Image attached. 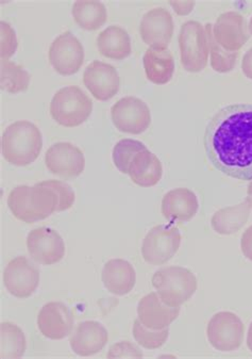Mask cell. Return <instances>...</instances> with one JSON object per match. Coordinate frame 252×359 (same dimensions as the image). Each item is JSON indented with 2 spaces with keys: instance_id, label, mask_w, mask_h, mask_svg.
I'll list each match as a JSON object with an SVG mask.
<instances>
[{
  "instance_id": "1",
  "label": "cell",
  "mask_w": 252,
  "mask_h": 359,
  "mask_svg": "<svg viewBox=\"0 0 252 359\" xmlns=\"http://www.w3.org/2000/svg\"><path fill=\"white\" fill-rule=\"evenodd\" d=\"M206 157L219 172L239 180H252V104L223 107L206 125Z\"/></svg>"
},
{
  "instance_id": "2",
  "label": "cell",
  "mask_w": 252,
  "mask_h": 359,
  "mask_svg": "<svg viewBox=\"0 0 252 359\" xmlns=\"http://www.w3.org/2000/svg\"><path fill=\"white\" fill-rule=\"evenodd\" d=\"M76 196L73 189L61 180H44L34 186L15 187L8 196L12 215L27 224L38 222L52 213L69 210Z\"/></svg>"
},
{
  "instance_id": "3",
  "label": "cell",
  "mask_w": 252,
  "mask_h": 359,
  "mask_svg": "<svg viewBox=\"0 0 252 359\" xmlns=\"http://www.w3.org/2000/svg\"><path fill=\"white\" fill-rule=\"evenodd\" d=\"M42 149V133L29 121L12 123L1 137L4 158L16 167H27L34 163Z\"/></svg>"
},
{
  "instance_id": "4",
  "label": "cell",
  "mask_w": 252,
  "mask_h": 359,
  "mask_svg": "<svg viewBox=\"0 0 252 359\" xmlns=\"http://www.w3.org/2000/svg\"><path fill=\"white\" fill-rule=\"evenodd\" d=\"M160 299L171 307H180L197 291L198 282L194 273L183 266L160 269L151 278Z\"/></svg>"
},
{
  "instance_id": "5",
  "label": "cell",
  "mask_w": 252,
  "mask_h": 359,
  "mask_svg": "<svg viewBox=\"0 0 252 359\" xmlns=\"http://www.w3.org/2000/svg\"><path fill=\"white\" fill-rule=\"evenodd\" d=\"M93 111V102L77 86H69L57 91L49 107L51 118L67 128L87 122Z\"/></svg>"
},
{
  "instance_id": "6",
  "label": "cell",
  "mask_w": 252,
  "mask_h": 359,
  "mask_svg": "<svg viewBox=\"0 0 252 359\" xmlns=\"http://www.w3.org/2000/svg\"><path fill=\"white\" fill-rule=\"evenodd\" d=\"M180 58L186 71L198 73L208 65L209 48L206 28L197 20H188L179 32Z\"/></svg>"
},
{
  "instance_id": "7",
  "label": "cell",
  "mask_w": 252,
  "mask_h": 359,
  "mask_svg": "<svg viewBox=\"0 0 252 359\" xmlns=\"http://www.w3.org/2000/svg\"><path fill=\"white\" fill-rule=\"evenodd\" d=\"M181 240V233L173 223L153 227L143 240V259L151 266L167 264L179 251Z\"/></svg>"
},
{
  "instance_id": "8",
  "label": "cell",
  "mask_w": 252,
  "mask_h": 359,
  "mask_svg": "<svg viewBox=\"0 0 252 359\" xmlns=\"http://www.w3.org/2000/svg\"><path fill=\"white\" fill-rule=\"evenodd\" d=\"M245 336V325L239 316L231 311H220L213 316L206 326V337L215 350L232 352L241 348Z\"/></svg>"
},
{
  "instance_id": "9",
  "label": "cell",
  "mask_w": 252,
  "mask_h": 359,
  "mask_svg": "<svg viewBox=\"0 0 252 359\" xmlns=\"http://www.w3.org/2000/svg\"><path fill=\"white\" fill-rule=\"evenodd\" d=\"M111 120L116 129L122 133L141 135L150 126V109L141 98L127 96L112 106Z\"/></svg>"
},
{
  "instance_id": "10",
  "label": "cell",
  "mask_w": 252,
  "mask_h": 359,
  "mask_svg": "<svg viewBox=\"0 0 252 359\" xmlns=\"http://www.w3.org/2000/svg\"><path fill=\"white\" fill-rule=\"evenodd\" d=\"M48 59L57 73L74 75L84 62L83 45L71 32H63L51 43Z\"/></svg>"
},
{
  "instance_id": "11",
  "label": "cell",
  "mask_w": 252,
  "mask_h": 359,
  "mask_svg": "<svg viewBox=\"0 0 252 359\" xmlns=\"http://www.w3.org/2000/svg\"><path fill=\"white\" fill-rule=\"evenodd\" d=\"M27 250L30 257L42 266L58 264L65 256L64 240L58 231L49 227H38L28 233Z\"/></svg>"
},
{
  "instance_id": "12",
  "label": "cell",
  "mask_w": 252,
  "mask_h": 359,
  "mask_svg": "<svg viewBox=\"0 0 252 359\" xmlns=\"http://www.w3.org/2000/svg\"><path fill=\"white\" fill-rule=\"evenodd\" d=\"M45 164L49 172L63 180H74L83 173L85 158L81 149L69 142L51 145L45 154Z\"/></svg>"
},
{
  "instance_id": "13",
  "label": "cell",
  "mask_w": 252,
  "mask_h": 359,
  "mask_svg": "<svg viewBox=\"0 0 252 359\" xmlns=\"http://www.w3.org/2000/svg\"><path fill=\"white\" fill-rule=\"evenodd\" d=\"M6 289L18 299L31 297L40 285V271L24 256L14 258L6 266L4 272Z\"/></svg>"
},
{
  "instance_id": "14",
  "label": "cell",
  "mask_w": 252,
  "mask_h": 359,
  "mask_svg": "<svg viewBox=\"0 0 252 359\" xmlns=\"http://www.w3.org/2000/svg\"><path fill=\"white\" fill-rule=\"evenodd\" d=\"M175 30L173 16L165 8H155L144 14L139 24L143 42L150 48L167 49Z\"/></svg>"
},
{
  "instance_id": "15",
  "label": "cell",
  "mask_w": 252,
  "mask_h": 359,
  "mask_svg": "<svg viewBox=\"0 0 252 359\" xmlns=\"http://www.w3.org/2000/svg\"><path fill=\"white\" fill-rule=\"evenodd\" d=\"M213 36L225 50L237 53L250 38L247 20L239 12L221 13L213 25Z\"/></svg>"
},
{
  "instance_id": "16",
  "label": "cell",
  "mask_w": 252,
  "mask_h": 359,
  "mask_svg": "<svg viewBox=\"0 0 252 359\" xmlns=\"http://www.w3.org/2000/svg\"><path fill=\"white\" fill-rule=\"evenodd\" d=\"M83 83L96 100L106 102L120 91V78L113 65L95 60L84 69Z\"/></svg>"
},
{
  "instance_id": "17",
  "label": "cell",
  "mask_w": 252,
  "mask_h": 359,
  "mask_svg": "<svg viewBox=\"0 0 252 359\" xmlns=\"http://www.w3.org/2000/svg\"><path fill=\"white\" fill-rule=\"evenodd\" d=\"M38 327L41 334L48 339H64L73 333V315L65 304L49 302L38 313Z\"/></svg>"
},
{
  "instance_id": "18",
  "label": "cell",
  "mask_w": 252,
  "mask_h": 359,
  "mask_svg": "<svg viewBox=\"0 0 252 359\" xmlns=\"http://www.w3.org/2000/svg\"><path fill=\"white\" fill-rule=\"evenodd\" d=\"M106 328L97 321L80 322L69 336V346L78 356L89 357L104 350L108 344Z\"/></svg>"
},
{
  "instance_id": "19",
  "label": "cell",
  "mask_w": 252,
  "mask_h": 359,
  "mask_svg": "<svg viewBox=\"0 0 252 359\" xmlns=\"http://www.w3.org/2000/svg\"><path fill=\"white\" fill-rule=\"evenodd\" d=\"M180 315V307L166 305L157 292L148 293L139 299L137 305V319L150 330L168 328Z\"/></svg>"
},
{
  "instance_id": "20",
  "label": "cell",
  "mask_w": 252,
  "mask_h": 359,
  "mask_svg": "<svg viewBox=\"0 0 252 359\" xmlns=\"http://www.w3.org/2000/svg\"><path fill=\"white\" fill-rule=\"evenodd\" d=\"M200 209L197 196L190 189L177 188L163 196L161 212L171 223L188 222Z\"/></svg>"
},
{
  "instance_id": "21",
  "label": "cell",
  "mask_w": 252,
  "mask_h": 359,
  "mask_svg": "<svg viewBox=\"0 0 252 359\" xmlns=\"http://www.w3.org/2000/svg\"><path fill=\"white\" fill-rule=\"evenodd\" d=\"M102 280L104 288L114 295L124 297L134 288L136 273L130 262L125 259H111L102 269Z\"/></svg>"
},
{
  "instance_id": "22",
  "label": "cell",
  "mask_w": 252,
  "mask_h": 359,
  "mask_svg": "<svg viewBox=\"0 0 252 359\" xmlns=\"http://www.w3.org/2000/svg\"><path fill=\"white\" fill-rule=\"evenodd\" d=\"M128 175L137 186L150 188L162 180L163 167L159 158L147 149L134 156L129 165Z\"/></svg>"
},
{
  "instance_id": "23",
  "label": "cell",
  "mask_w": 252,
  "mask_h": 359,
  "mask_svg": "<svg viewBox=\"0 0 252 359\" xmlns=\"http://www.w3.org/2000/svg\"><path fill=\"white\" fill-rule=\"evenodd\" d=\"M96 44L102 56L113 60H124L132 53L130 36L118 25H112L102 30L98 34Z\"/></svg>"
},
{
  "instance_id": "24",
  "label": "cell",
  "mask_w": 252,
  "mask_h": 359,
  "mask_svg": "<svg viewBox=\"0 0 252 359\" xmlns=\"http://www.w3.org/2000/svg\"><path fill=\"white\" fill-rule=\"evenodd\" d=\"M145 73L155 85H166L175 73V59L168 49L150 48L143 57Z\"/></svg>"
},
{
  "instance_id": "25",
  "label": "cell",
  "mask_w": 252,
  "mask_h": 359,
  "mask_svg": "<svg viewBox=\"0 0 252 359\" xmlns=\"http://www.w3.org/2000/svg\"><path fill=\"white\" fill-rule=\"evenodd\" d=\"M250 211L251 208L246 200L235 206L219 209L211 219V226L219 235H233L241 231L248 222Z\"/></svg>"
},
{
  "instance_id": "26",
  "label": "cell",
  "mask_w": 252,
  "mask_h": 359,
  "mask_svg": "<svg viewBox=\"0 0 252 359\" xmlns=\"http://www.w3.org/2000/svg\"><path fill=\"white\" fill-rule=\"evenodd\" d=\"M71 14L75 22L89 32L99 29L108 20L106 6L97 0H78L73 5Z\"/></svg>"
},
{
  "instance_id": "27",
  "label": "cell",
  "mask_w": 252,
  "mask_h": 359,
  "mask_svg": "<svg viewBox=\"0 0 252 359\" xmlns=\"http://www.w3.org/2000/svg\"><path fill=\"white\" fill-rule=\"evenodd\" d=\"M0 337L1 359H16L24 356L27 340L20 326L12 322H3L0 324Z\"/></svg>"
},
{
  "instance_id": "28",
  "label": "cell",
  "mask_w": 252,
  "mask_h": 359,
  "mask_svg": "<svg viewBox=\"0 0 252 359\" xmlns=\"http://www.w3.org/2000/svg\"><path fill=\"white\" fill-rule=\"evenodd\" d=\"M31 76L24 67L12 61H1L0 87L10 94L20 93L29 88Z\"/></svg>"
},
{
  "instance_id": "29",
  "label": "cell",
  "mask_w": 252,
  "mask_h": 359,
  "mask_svg": "<svg viewBox=\"0 0 252 359\" xmlns=\"http://www.w3.org/2000/svg\"><path fill=\"white\" fill-rule=\"evenodd\" d=\"M206 36H208L209 48H210L211 67L217 73H229L237 65L239 57V51L230 53L225 50L218 43L215 41L213 36V24L208 22L204 26Z\"/></svg>"
},
{
  "instance_id": "30",
  "label": "cell",
  "mask_w": 252,
  "mask_h": 359,
  "mask_svg": "<svg viewBox=\"0 0 252 359\" xmlns=\"http://www.w3.org/2000/svg\"><path fill=\"white\" fill-rule=\"evenodd\" d=\"M144 149H147V147L141 141L133 139H122L118 141L112 151V159L118 171L122 174H128L129 165L133 158Z\"/></svg>"
},
{
  "instance_id": "31",
  "label": "cell",
  "mask_w": 252,
  "mask_h": 359,
  "mask_svg": "<svg viewBox=\"0 0 252 359\" xmlns=\"http://www.w3.org/2000/svg\"><path fill=\"white\" fill-rule=\"evenodd\" d=\"M133 337L135 341L147 350L162 348L169 337V330H155L146 327L139 319L133 323Z\"/></svg>"
},
{
  "instance_id": "32",
  "label": "cell",
  "mask_w": 252,
  "mask_h": 359,
  "mask_svg": "<svg viewBox=\"0 0 252 359\" xmlns=\"http://www.w3.org/2000/svg\"><path fill=\"white\" fill-rule=\"evenodd\" d=\"M0 56L1 61H8L14 53L18 46V38H16L15 30L12 28L11 25L7 22H0Z\"/></svg>"
},
{
  "instance_id": "33",
  "label": "cell",
  "mask_w": 252,
  "mask_h": 359,
  "mask_svg": "<svg viewBox=\"0 0 252 359\" xmlns=\"http://www.w3.org/2000/svg\"><path fill=\"white\" fill-rule=\"evenodd\" d=\"M144 356L135 344L129 341H120L108 348V358H142Z\"/></svg>"
},
{
  "instance_id": "34",
  "label": "cell",
  "mask_w": 252,
  "mask_h": 359,
  "mask_svg": "<svg viewBox=\"0 0 252 359\" xmlns=\"http://www.w3.org/2000/svg\"><path fill=\"white\" fill-rule=\"evenodd\" d=\"M241 251L248 260L252 262V225L241 235Z\"/></svg>"
},
{
  "instance_id": "35",
  "label": "cell",
  "mask_w": 252,
  "mask_h": 359,
  "mask_svg": "<svg viewBox=\"0 0 252 359\" xmlns=\"http://www.w3.org/2000/svg\"><path fill=\"white\" fill-rule=\"evenodd\" d=\"M169 5L174 8L176 13L179 15H188L195 7V1H169Z\"/></svg>"
},
{
  "instance_id": "36",
  "label": "cell",
  "mask_w": 252,
  "mask_h": 359,
  "mask_svg": "<svg viewBox=\"0 0 252 359\" xmlns=\"http://www.w3.org/2000/svg\"><path fill=\"white\" fill-rule=\"evenodd\" d=\"M241 71L248 79L252 80V47L244 55L241 60Z\"/></svg>"
},
{
  "instance_id": "37",
  "label": "cell",
  "mask_w": 252,
  "mask_h": 359,
  "mask_svg": "<svg viewBox=\"0 0 252 359\" xmlns=\"http://www.w3.org/2000/svg\"><path fill=\"white\" fill-rule=\"evenodd\" d=\"M246 201H247L248 204H249L250 208L252 209V182H250L249 184H248L247 198H246Z\"/></svg>"
},
{
  "instance_id": "38",
  "label": "cell",
  "mask_w": 252,
  "mask_h": 359,
  "mask_svg": "<svg viewBox=\"0 0 252 359\" xmlns=\"http://www.w3.org/2000/svg\"><path fill=\"white\" fill-rule=\"evenodd\" d=\"M247 346L252 352V323L250 324L249 330H248L247 334Z\"/></svg>"
},
{
  "instance_id": "39",
  "label": "cell",
  "mask_w": 252,
  "mask_h": 359,
  "mask_svg": "<svg viewBox=\"0 0 252 359\" xmlns=\"http://www.w3.org/2000/svg\"><path fill=\"white\" fill-rule=\"evenodd\" d=\"M248 30H249V34L252 36V18H250L249 25H248Z\"/></svg>"
}]
</instances>
